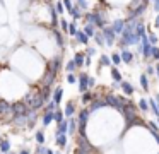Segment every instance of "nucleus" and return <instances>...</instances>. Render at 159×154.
Instances as JSON below:
<instances>
[{
  "instance_id": "obj_34",
  "label": "nucleus",
  "mask_w": 159,
  "mask_h": 154,
  "mask_svg": "<svg viewBox=\"0 0 159 154\" xmlns=\"http://www.w3.org/2000/svg\"><path fill=\"white\" fill-rule=\"evenodd\" d=\"M60 31H62V33H69V24L70 22H67L65 19H60Z\"/></svg>"
},
{
  "instance_id": "obj_26",
  "label": "nucleus",
  "mask_w": 159,
  "mask_h": 154,
  "mask_svg": "<svg viewBox=\"0 0 159 154\" xmlns=\"http://www.w3.org/2000/svg\"><path fill=\"white\" fill-rule=\"evenodd\" d=\"M0 152H2V154L11 152V140H9V139L0 140Z\"/></svg>"
},
{
  "instance_id": "obj_33",
  "label": "nucleus",
  "mask_w": 159,
  "mask_h": 154,
  "mask_svg": "<svg viewBox=\"0 0 159 154\" xmlns=\"http://www.w3.org/2000/svg\"><path fill=\"white\" fill-rule=\"evenodd\" d=\"M34 139H36L38 144H45V132H43V130H38L36 135H34Z\"/></svg>"
},
{
  "instance_id": "obj_13",
  "label": "nucleus",
  "mask_w": 159,
  "mask_h": 154,
  "mask_svg": "<svg viewBox=\"0 0 159 154\" xmlns=\"http://www.w3.org/2000/svg\"><path fill=\"white\" fill-rule=\"evenodd\" d=\"M43 127H48L52 122H55V111H43Z\"/></svg>"
},
{
  "instance_id": "obj_29",
  "label": "nucleus",
  "mask_w": 159,
  "mask_h": 154,
  "mask_svg": "<svg viewBox=\"0 0 159 154\" xmlns=\"http://www.w3.org/2000/svg\"><path fill=\"white\" fill-rule=\"evenodd\" d=\"M75 5L79 7L80 10L87 12V10H89V0H75Z\"/></svg>"
},
{
  "instance_id": "obj_49",
  "label": "nucleus",
  "mask_w": 159,
  "mask_h": 154,
  "mask_svg": "<svg viewBox=\"0 0 159 154\" xmlns=\"http://www.w3.org/2000/svg\"><path fill=\"white\" fill-rule=\"evenodd\" d=\"M156 120H157V125H159V118H156Z\"/></svg>"
},
{
  "instance_id": "obj_42",
  "label": "nucleus",
  "mask_w": 159,
  "mask_h": 154,
  "mask_svg": "<svg viewBox=\"0 0 159 154\" xmlns=\"http://www.w3.org/2000/svg\"><path fill=\"white\" fill-rule=\"evenodd\" d=\"M94 87H96V79L91 77L89 79V89H94Z\"/></svg>"
},
{
  "instance_id": "obj_35",
  "label": "nucleus",
  "mask_w": 159,
  "mask_h": 154,
  "mask_svg": "<svg viewBox=\"0 0 159 154\" xmlns=\"http://www.w3.org/2000/svg\"><path fill=\"white\" fill-rule=\"evenodd\" d=\"M151 58H152V60H157V62H159V44H157V46H152Z\"/></svg>"
},
{
  "instance_id": "obj_22",
  "label": "nucleus",
  "mask_w": 159,
  "mask_h": 154,
  "mask_svg": "<svg viewBox=\"0 0 159 154\" xmlns=\"http://www.w3.org/2000/svg\"><path fill=\"white\" fill-rule=\"evenodd\" d=\"M70 16H72V21H79V19H84V10H80L77 5H74V9L70 10Z\"/></svg>"
},
{
  "instance_id": "obj_15",
  "label": "nucleus",
  "mask_w": 159,
  "mask_h": 154,
  "mask_svg": "<svg viewBox=\"0 0 159 154\" xmlns=\"http://www.w3.org/2000/svg\"><path fill=\"white\" fill-rule=\"evenodd\" d=\"M110 72H111V79H113V82H121V81H123V75H121L120 70H118L116 65H111Z\"/></svg>"
},
{
  "instance_id": "obj_16",
  "label": "nucleus",
  "mask_w": 159,
  "mask_h": 154,
  "mask_svg": "<svg viewBox=\"0 0 159 154\" xmlns=\"http://www.w3.org/2000/svg\"><path fill=\"white\" fill-rule=\"evenodd\" d=\"M137 106H139V110H140L142 113H147V111H151V105H149V98H140L137 101Z\"/></svg>"
},
{
  "instance_id": "obj_4",
  "label": "nucleus",
  "mask_w": 159,
  "mask_h": 154,
  "mask_svg": "<svg viewBox=\"0 0 159 154\" xmlns=\"http://www.w3.org/2000/svg\"><path fill=\"white\" fill-rule=\"evenodd\" d=\"M89 79L91 75L87 72H79V81H77V86H79V92L84 94L86 91H89Z\"/></svg>"
},
{
  "instance_id": "obj_45",
  "label": "nucleus",
  "mask_w": 159,
  "mask_h": 154,
  "mask_svg": "<svg viewBox=\"0 0 159 154\" xmlns=\"http://www.w3.org/2000/svg\"><path fill=\"white\" fill-rule=\"evenodd\" d=\"M156 75H157V77H159V62H157V63H156Z\"/></svg>"
},
{
  "instance_id": "obj_5",
  "label": "nucleus",
  "mask_w": 159,
  "mask_h": 154,
  "mask_svg": "<svg viewBox=\"0 0 159 154\" xmlns=\"http://www.w3.org/2000/svg\"><path fill=\"white\" fill-rule=\"evenodd\" d=\"M111 26H113L115 33H116L118 36H120V34L123 33L125 26H127V21H125L123 17H118V19H113V21H111Z\"/></svg>"
},
{
  "instance_id": "obj_36",
  "label": "nucleus",
  "mask_w": 159,
  "mask_h": 154,
  "mask_svg": "<svg viewBox=\"0 0 159 154\" xmlns=\"http://www.w3.org/2000/svg\"><path fill=\"white\" fill-rule=\"evenodd\" d=\"M77 81H79V75H75V74H67V82H69V84H77Z\"/></svg>"
},
{
  "instance_id": "obj_20",
  "label": "nucleus",
  "mask_w": 159,
  "mask_h": 154,
  "mask_svg": "<svg viewBox=\"0 0 159 154\" xmlns=\"http://www.w3.org/2000/svg\"><path fill=\"white\" fill-rule=\"evenodd\" d=\"M55 133H69V118H65L63 122L57 123V132Z\"/></svg>"
},
{
  "instance_id": "obj_1",
  "label": "nucleus",
  "mask_w": 159,
  "mask_h": 154,
  "mask_svg": "<svg viewBox=\"0 0 159 154\" xmlns=\"http://www.w3.org/2000/svg\"><path fill=\"white\" fill-rule=\"evenodd\" d=\"M84 22H91V24H94L98 29H103V27L108 26V22H110L108 10L96 9V10H91V12H86L84 14Z\"/></svg>"
},
{
  "instance_id": "obj_18",
  "label": "nucleus",
  "mask_w": 159,
  "mask_h": 154,
  "mask_svg": "<svg viewBox=\"0 0 159 154\" xmlns=\"http://www.w3.org/2000/svg\"><path fill=\"white\" fill-rule=\"evenodd\" d=\"M82 31H84V33H86L89 38H94V34L98 33V27L94 26V24H91V22H86V24H84V27H82Z\"/></svg>"
},
{
  "instance_id": "obj_8",
  "label": "nucleus",
  "mask_w": 159,
  "mask_h": 154,
  "mask_svg": "<svg viewBox=\"0 0 159 154\" xmlns=\"http://www.w3.org/2000/svg\"><path fill=\"white\" fill-rule=\"evenodd\" d=\"M113 65V62H111V55H99V63H98V70H101L103 67H111Z\"/></svg>"
},
{
  "instance_id": "obj_50",
  "label": "nucleus",
  "mask_w": 159,
  "mask_h": 154,
  "mask_svg": "<svg viewBox=\"0 0 159 154\" xmlns=\"http://www.w3.org/2000/svg\"><path fill=\"white\" fill-rule=\"evenodd\" d=\"M151 2H154V0H151Z\"/></svg>"
},
{
  "instance_id": "obj_19",
  "label": "nucleus",
  "mask_w": 159,
  "mask_h": 154,
  "mask_svg": "<svg viewBox=\"0 0 159 154\" xmlns=\"http://www.w3.org/2000/svg\"><path fill=\"white\" fill-rule=\"evenodd\" d=\"M139 82H140V87H142V91H145L147 92L149 89H151V86H149V75L145 74H140V77H139Z\"/></svg>"
},
{
  "instance_id": "obj_51",
  "label": "nucleus",
  "mask_w": 159,
  "mask_h": 154,
  "mask_svg": "<svg viewBox=\"0 0 159 154\" xmlns=\"http://www.w3.org/2000/svg\"><path fill=\"white\" fill-rule=\"evenodd\" d=\"M157 154H159V152H157Z\"/></svg>"
},
{
  "instance_id": "obj_39",
  "label": "nucleus",
  "mask_w": 159,
  "mask_h": 154,
  "mask_svg": "<svg viewBox=\"0 0 159 154\" xmlns=\"http://www.w3.org/2000/svg\"><path fill=\"white\" fill-rule=\"evenodd\" d=\"M63 2V5H65V10L67 12H70V10L74 9V3H72V0H62Z\"/></svg>"
},
{
  "instance_id": "obj_10",
  "label": "nucleus",
  "mask_w": 159,
  "mask_h": 154,
  "mask_svg": "<svg viewBox=\"0 0 159 154\" xmlns=\"http://www.w3.org/2000/svg\"><path fill=\"white\" fill-rule=\"evenodd\" d=\"M63 113H65L67 118H72V116L77 113V105H75V101H69V103H67Z\"/></svg>"
},
{
  "instance_id": "obj_47",
  "label": "nucleus",
  "mask_w": 159,
  "mask_h": 154,
  "mask_svg": "<svg viewBox=\"0 0 159 154\" xmlns=\"http://www.w3.org/2000/svg\"><path fill=\"white\" fill-rule=\"evenodd\" d=\"M154 99H156V103L159 105V94H154Z\"/></svg>"
},
{
  "instance_id": "obj_24",
  "label": "nucleus",
  "mask_w": 159,
  "mask_h": 154,
  "mask_svg": "<svg viewBox=\"0 0 159 154\" xmlns=\"http://www.w3.org/2000/svg\"><path fill=\"white\" fill-rule=\"evenodd\" d=\"M62 96H63V89L60 87V86H58V87H55V91H53V94H52V99L57 103V105L62 103Z\"/></svg>"
},
{
  "instance_id": "obj_6",
  "label": "nucleus",
  "mask_w": 159,
  "mask_h": 154,
  "mask_svg": "<svg viewBox=\"0 0 159 154\" xmlns=\"http://www.w3.org/2000/svg\"><path fill=\"white\" fill-rule=\"evenodd\" d=\"M120 89L121 91H123V94L127 96H134L135 94V87H134V84H132V82H128V81H121L120 82Z\"/></svg>"
},
{
  "instance_id": "obj_38",
  "label": "nucleus",
  "mask_w": 159,
  "mask_h": 154,
  "mask_svg": "<svg viewBox=\"0 0 159 154\" xmlns=\"http://www.w3.org/2000/svg\"><path fill=\"white\" fill-rule=\"evenodd\" d=\"M55 9H57V12H58V14H65V5H63L62 0H58V2L55 3Z\"/></svg>"
},
{
  "instance_id": "obj_30",
  "label": "nucleus",
  "mask_w": 159,
  "mask_h": 154,
  "mask_svg": "<svg viewBox=\"0 0 159 154\" xmlns=\"http://www.w3.org/2000/svg\"><path fill=\"white\" fill-rule=\"evenodd\" d=\"M77 33H79V29H77V21H72V22L69 24V34L75 38Z\"/></svg>"
},
{
  "instance_id": "obj_27",
  "label": "nucleus",
  "mask_w": 159,
  "mask_h": 154,
  "mask_svg": "<svg viewBox=\"0 0 159 154\" xmlns=\"http://www.w3.org/2000/svg\"><path fill=\"white\" fill-rule=\"evenodd\" d=\"M77 68H79V67H77V63L74 62V58H72V60H69V62L65 63V72H67V74H74Z\"/></svg>"
},
{
  "instance_id": "obj_46",
  "label": "nucleus",
  "mask_w": 159,
  "mask_h": 154,
  "mask_svg": "<svg viewBox=\"0 0 159 154\" xmlns=\"http://www.w3.org/2000/svg\"><path fill=\"white\" fill-rule=\"evenodd\" d=\"M19 154H31V152H29L28 149H24V151H21V152H19Z\"/></svg>"
},
{
  "instance_id": "obj_32",
  "label": "nucleus",
  "mask_w": 159,
  "mask_h": 154,
  "mask_svg": "<svg viewBox=\"0 0 159 154\" xmlns=\"http://www.w3.org/2000/svg\"><path fill=\"white\" fill-rule=\"evenodd\" d=\"M111 62H113V65H120V63H123V62H121V55L118 53V51H115V53H111Z\"/></svg>"
},
{
  "instance_id": "obj_28",
  "label": "nucleus",
  "mask_w": 159,
  "mask_h": 154,
  "mask_svg": "<svg viewBox=\"0 0 159 154\" xmlns=\"http://www.w3.org/2000/svg\"><path fill=\"white\" fill-rule=\"evenodd\" d=\"M147 34H149V43H151L152 46H157V44H159V36H157V34L152 33L151 29L147 31Z\"/></svg>"
},
{
  "instance_id": "obj_11",
  "label": "nucleus",
  "mask_w": 159,
  "mask_h": 154,
  "mask_svg": "<svg viewBox=\"0 0 159 154\" xmlns=\"http://www.w3.org/2000/svg\"><path fill=\"white\" fill-rule=\"evenodd\" d=\"M86 51H77L75 55H74V62L77 63V67L79 68H82V67H86Z\"/></svg>"
},
{
  "instance_id": "obj_7",
  "label": "nucleus",
  "mask_w": 159,
  "mask_h": 154,
  "mask_svg": "<svg viewBox=\"0 0 159 154\" xmlns=\"http://www.w3.org/2000/svg\"><path fill=\"white\" fill-rule=\"evenodd\" d=\"M120 55H121V62H123V63H132V62H134V58L137 57V55H135L134 51H130L128 48L120 50Z\"/></svg>"
},
{
  "instance_id": "obj_21",
  "label": "nucleus",
  "mask_w": 159,
  "mask_h": 154,
  "mask_svg": "<svg viewBox=\"0 0 159 154\" xmlns=\"http://www.w3.org/2000/svg\"><path fill=\"white\" fill-rule=\"evenodd\" d=\"M145 27H147V26H145V24L142 22L140 19H139L137 22H135V33H137L140 38H142V36H145V34H147V29H145Z\"/></svg>"
},
{
  "instance_id": "obj_37",
  "label": "nucleus",
  "mask_w": 159,
  "mask_h": 154,
  "mask_svg": "<svg viewBox=\"0 0 159 154\" xmlns=\"http://www.w3.org/2000/svg\"><path fill=\"white\" fill-rule=\"evenodd\" d=\"M145 74H147L149 77H154L156 75V65H147V67H145Z\"/></svg>"
},
{
  "instance_id": "obj_48",
  "label": "nucleus",
  "mask_w": 159,
  "mask_h": 154,
  "mask_svg": "<svg viewBox=\"0 0 159 154\" xmlns=\"http://www.w3.org/2000/svg\"><path fill=\"white\" fill-rule=\"evenodd\" d=\"M46 154H55V152H53L52 149H46Z\"/></svg>"
},
{
  "instance_id": "obj_14",
  "label": "nucleus",
  "mask_w": 159,
  "mask_h": 154,
  "mask_svg": "<svg viewBox=\"0 0 159 154\" xmlns=\"http://www.w3.org/2000/svg\"><path fill=\"white\" fill-rule=\"evenodd\" d=\"M89 40H91V38L87 36L82 29H79V33L75 34V41H77V43H80V44H84V46H87V44H89Z\"/></svg>"
},
{
  "instance_id": "obj_40",
  "label": "nucleus",
  "mask_w": 159,
  "mask_h": 154,
  "mask_svg": "<svg viewBox=\"0 0 159 154\" xmlns=\"http://www.w3.org/2000/svg\"><path fill=\"white\" fill-rule=\"evenodd\" d=\"M86 55L87 57H94V55H96V48L94 46H86Z\"/></svg>"
},
{
  "instance_id": "obj_12",
  "label": "nucleus",
  "mask_w": 159,
  "mask_h": 154,
  "mask_svg": "<svg viewBox=\"0 0 159 154\" xmlns=\"http://www.w3.org/2000/svg\"><path fill=\"white\" fill-rule=\"evenodd\" d=\"M94 43H96V46H99V48H103V46H106V38H104V34H103V31L101 29H98V33L94 34Z\"/></svg>"
},
{
  "instance_id": "obj_25",
  "label": "nucleus",
  "mask_w": 159,
  "mask_h": 154,
  "mask_svg": "<svg viewBox=\"0 0 159 154\" xmlns=\"http://www.w3.org/2000/svg\"><path fill=\"white\" fill-rule=\"evenodd\" d=\"M79 130V122H77V118H69V133L70 135H74V133Z\"/></svg>"
},
{
  "instance_id": "obj_23",
  "label": "nucleus",
  "mask_w": 159,
  "mask_h": 154,
  "mask_svg": "<svg viewBox=\"0 0 159 154\" xmlns=\"http://www.w3.org/2000/svg\"><path fill=\"white\" fill-rule=\"evenodd\" d=\"M57 139H55V144L58 147H65L67 142H69V139H67V133H55Z\"/></svg>"
},
{
  "instance_id": "obj_43",
  "label": "nucleus",
  "mask_w": 159,
  "mask_h": 154,
  "mask_svg": "<svg viewBox=\"0 0 159 154\" xmlns=\"http://www.w3.org/2000/svg\"><path fill=\"white\" fill-rule=\"evenodd\" d=\"M154 27L159 29V14H156V17H154Z\"/></svg>"
},
{
  "instance_id": "obj_31",
  "label": "nucleus",
  "mask_w": 159,
  "mask_h": 154,
  "mask_svg": "<svg viewBox=\"0 0 159 154\" xmlns=\"http://www.w3.org/2000/svg\"><path fill=\"white\" fill-rule=\"evenodd\" d=\"M67 116H65V113H63V110H57L55 111V123H60V122H63V120H65Z\"/></svg>"
},
{
  "instance_id": "obj_17",
  "label": "nucleus",
  "mask_w": 159,
  "mask_h": 154,
  "mask_svg": "<svg viewBox=\"0 0 159 154\" xmlns=\"http://www.w3.org/2000/svg\"><path fill=\"white\" fill-rule=\"evenodd\" d=\"M94 98H96V92H93V91L89 89V91H86V92L82 94V98H80V103H82L84 106H87V105H89V103L93 101Z\"/></svg>"
},
{
  "instance_id": "obj_44",
  "label": "nucleus",
  "mask_w": 159,
  "mask_h": 154,
  "mask_svg": "<svg viewBox=\"0 0 159 154\" xmlns=\"http://www.w3.org/2000/svg\"><path fill=\"white\" fill-rule=\"evenodd\" d=\"M91 58H93V57H86V67H89V65H91V62H93Z\"/></svg>"
},
{
  "instance_id": "obj_3",
  "label": "nucleus",
  "mask_w": 159,
  "mask_h": 154,
  "mask_svg": "<svg viewBox=\"0 0 159 154\" xmlns=\"http://www.w3.org/2000/svg\"><path fill=\"white\" fill-rule=\"evenodd\" d=\"M101 31H103L104 38H106V46L108 48H113L115 44H116V41H118V34L115 33L113 26H111V24H108V26H104Z\"/></svg>"
},
{
  "instance_id": "obj_9",
  "label": "nucleus",
  "mask_w": 159,
  "mask_h": 154,
  "mask_svg": "<svg viewBox=\"0 0 159 154\" xmlns=\"http://www.w3.org/2000/svg\"><path fill=\"white\" fill-rule=\"evenodd\" d=\"M52 34L55 36V41H57V44H58V48H63V46H65V38H63L62 31L57 29V27H52Z\"/></svg>"
},
{
  "instance_id": "obj_2",
  "label": "nucleus",
  "mask_w": 159,
  "mask_h": 154,
  "mask_svg": "<svg viewBox=\"0 0 159 154\" xmlns=\"http://www.w3.org/2000/svg\"><path fill=\"white\" fill-rule=\"evenodd\" d=\"M104 99H106L108 108L115 110L116 113H123L125 106L128 103V98H125L123 94H115V92H104Z\"/></svg>"
},
{
  "instance_id": "obj_41",
  "label": "nucleus",
  "mask_w": 159,
  "mask_h": 154,
  "mask_svg": "<svg viewBox=\"0 0 159 154\" xmlns=\"http://www.w3.org/2000/svg\"><path fill=\"white\" fill-rule=\"evenodd\" d=\"M152 9H154V12L159 14V0H154V2H152Z\"/></svg>"
}]
</instances>
